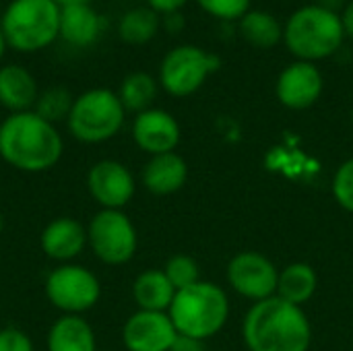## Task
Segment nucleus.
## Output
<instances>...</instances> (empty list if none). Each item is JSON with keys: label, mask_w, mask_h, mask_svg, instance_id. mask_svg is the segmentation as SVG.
Masks as SVG:
<instances>
[{"label": "nucleus", "mask_w": 353, "mask_h": 351, "mask_svg": "<svg viewBox=\"0 0 353 351\" xmlns=\"http://www.w3.org/2000/svg\"><path fill=\"white\" fill-rule=\"evenodd\" d=\"M39 87L31 70L21 64L0 66V106L10 114L29 112L35 108Z\"/></svg>", "instance_id": "a211bd4d"}, {"label": "nucleus", "mask_w": 353, "mask_h": 351, "mask_svg": "<svg viewBox=\"0 0 353 351\" xmlns=\"http://www.w3.org/2000/svg\"><path fill=\"white\" fill-rule=\"evenodd\" d=\"M188 0H147V6L153 8L157 14H172V12H180L182 6L186 4Z\"/></svg>", "instance_id": "c756f323"}, {"label": "nucleus", "mask_w": 353, "mask_h": 351, "mask_svg": "<svg viewBox=\"0 0 353 351\" xmlns=\"http://www.w3.org/2000/svg\"><path fill=\"white\" fill-rule=\"evenodd\" d=\"M60 8L62 6H70V4H91L93 0H54Z\"/></svg>", "instance_id": "72a5a7b5"}, {"label": "nucleus", "mask_w": 353, "mask_h": 351, "mask_svg": "<svg viewBox=\"0 0 353 351\" xmlns=\"http://www.w3.org/2000/svg\"><path fill=\"white\" fill-rule=\"evenodd\" d=\"M180 134L182 132L178 120L170 112L159 108H149L137 114L132 120V141L151 157L176 151Z\"/></svg>", "instance_id": "4468645a"}, {"label": "nucleus", "mask_w": 353, "mask_h": 351, "mask_svg": "<svg viewBox=\"0 0 353 351\" xmlns=\"http://www.w3.org/2000/svg\"><path fill=\"white\" fill-rule=\"evenodd\" d=\"M132 298L139 306V310H151V312H168L176 290L165 277L163 269H149L143 271L134 283H132Z\"/></svg>", "instance_id": "aec40b11"}, {"label": "nucleus", "mask_w": 353, "mask_h": 351, "mask_svg": "<svg viewBox=\"0 0 353 351\" xmlns=\"http://www.w3.org/2000/svg\"><path fill=\"white\" fill-rule=\"evenodd\" d=\"M219 66V56L199 46H176L159 64V85L172 97H188L196 93Z\"/></svg>", "instance_id": "1a4fd4ad"}, {"label": "nucleus", "mask_w": 353, "mask_h": 351, "mask_svg": "<svg viewBox=\"0 0 353 351\" xmlns=\"http://www.w3.org/2000/svg\"><path fill=\"white\" fill-rule=\"evenodd\" d=\"M143 186L157 197H168L178 192L186 180H188V166L184 157H180L176 151L172 153H161L153 155L141 174Z\"/></svg>", "instance_id": "f3484780"}, {"label": "nucleus", "mask_w": 353, "mask_h": 351, "mask_svg": "<svg viewBox=\"0 0 353 351\" xmlns=\"http://www.w3.org/2000/svg\"><path fill=\"white\" fill-rule=\"evenodd\" d=\"M126 120V110L116 91L108 87H93L74 97L66 118L72 139L85 145H99L114 139Z\"/></svg>", "instance_id": "423d86ee"}, {"label": "nucleus", "mask_w": 353, "mask_h": 351, "mask_svg": "<svg viewBox=\"0 0 353 351\" xmlns=\"http://www.w3.org/2000/svg\"><path fill=\"white\" fill-rule=\"evenodd\" d=\"M43 292L48 302L62 314L83 317L97 306L101 298V283L91 269L77 263H64L48 273Z\"/></svg>", "instance_id": "6e6552de"}, {"label": "nucleus", "mask_w": 353, "mask_h": 351, "mask_svg": "<svg viewBox=\"0 0 353 351\" xmlns=\"http://www.w3.org/2000/svg\"><path fill=\"white\" fill-rule=\"evenodd\" d=\"M87 190L101 209L122 211L134 197L132 172L118 159H99L87 172Z\"/></svg>", "instance_id": "9b49d317"}, {"label": "nucleus", "mask_w": 353, "mask_h": 351, "mask_svg": "<svg viewBox=\"0 0 353 351\" xmlns=\"http://www.w3.org/2000/svg\"><path fill=\"white\" fill-rule=\"evenodd\" d=\"M325 79L314 62L296 60L285 66L275 85V93L281 106L288 110H308L323 95Z\"/></svg>", "instance_id": "f8f14e48"}, {"label": "nucleus", "mask_w": 353, "mask_h": 351, "mask_svg": "<svg viewBox=\"0 0 353 351\" xmlns=\"http://www.w3.org/2000/svg\"><path fill=\"white\" fill-rule=\"evenodd\" d=\"M48 351H97V337L87 319L62 314L46 335Z\"/></svg>", "instance_id": "6ab92c4d"}, {"label": "nucleus", "mask_w": 353, "mask_h": 351, "mask_svg": "<svg viewBox=\"0 0 353 351\" xmlns=\"http://www.w3.org/2000/svg\"><path fill=\"white\" fill-rule=\"evenodd\" d=\"M163 25L170 33H178L184 27V17L180 12H172V14H163Z\"/></svg>", "instance_id": "2f4dec72"}, {"label": "nucleus", "mask_w": 353, "mask_h": 351, "mask_svg": "<svg viewBox=\"0 0 353 351\" xmlns=\"http://www.w3.org/2000/svg\"><path fill=\"white\" fill-rule=\"evenodd\" d=\"M2 230H4V217H2V213H0V234H2Z\"/></svg>", "instance_id": "c9c22d12"}, {"label": "nucleus", "mask_w": 353, "mask_h": 351, "mask_svg": "<svg viewBox=\"0 0 353 351\" xmlns=\"http://www.w3.org/2000/svg\"><path fill=\"white\" fill-rule=\"evenodd\" d=\"M105 29V19L91 4H70L60 10V37L72 48L93 46Z\"/></svg>", "instance_id": "dca6fc26"}, {"label": "nucleus", "mask_w": 353, "mask_h": 351, "mask_svg": "<svg viewBox=\"0 0 353 351\" xmlns=\"http://www.w3.org/2000/svg\"><path fill=\"white\" fill-rule=\"evenodd\" d=\"M6 37H4V31H2V25H0V60L4 58V52H6Z\"/></svg>", "instance_id": "f704fd0d"}, {"label": "nucleus", "mask_w": 353, "mask_h": 351, "mask_svg": "<svg viewBox=\"0 0 353 351\" xmlns=\"http://www.w3.org/2000/svg\"><path fill=\"white\" fill-rule=\"evenodd\" d=\"M39 248L54 263H72L87 248V225L74 217H56L41 230Z\"/></svg>", "instance_id": "2eb2a0df"}, {"label": "nucleus", "mask_w": 353, "mask_h": 351, "mask_svg": "<svg viewBox=\"0 0 353 351\" xmlns=\"http://www.w3.org/2000/svg\"><path fill=\"white\" fill-rule=\"evenodd\" d=\"M178 331L168 312L137 310L122 327V343L128 351H170Z\"/></svg>", "instance_id": "ddd939ff"}, {"label": "nucleus", "mask_w": 353, "mask_h": 351, "mask_svg": "<svg viewBox=\"0 0 353 351\" xmlns=\"http://www.w3.org/2000/svg\"><path fill=\"white\" fill-rule=\"evenodd\" d=\"M0 351H35L31 337L19 327L0 329Z\"/></svg>", "instance_id": "c85d7f7f"}, {"label": "nucleus", "mask_w": 353, "mask_h": 351, "mask_svg": "<svg viewBox=\"0 0 353 351\" xmlns=\"http://www.w3.org/2000/svg\"><path fill=\"white\" fill-rule=\"evenodd\" d=\"M341 23H343L345 35L353 37V0L345 4V8H343V12H341Z\"/></svg>", "instance_id": "473e14b6"}, {"label": "nucleus", "mask_w": 353, "mask_h": 351, "mask_svg": "<svg viewBox=\"0 0 353 351\" xmlns=\"http://www.w3.org/2000/svg\"><path fill=\"white\" fill-rule=\"evenodd\" d=\"M60 10L54 0H10L0 17L6 46L21 54L50 48L60 37Z\"/></svg>", "instance_id": "39448f33"}, {"label": "nucleus", "mask_w": 353, "mask_h": 351, "mask_svg": "<svg viewBox=\"0 0 353 351\" xmlns=\"http://www.w3.org/2000/svg\"><path fill=\"white\" fill-rule=\"evenodd\" d=\"M157 89H159V83L155 81L153 74H149L145 70H134L124 77V81L120 83V89L116 93L126 112L141 114V112L153 108Z\"/></svg>", "instance_id": "b1692460"}, {"label": "nucleus", "mask_w": 353, "mask_h": 351, "mask_svg": "<svg viewBox=\"0 0 353 351\" xmlns=\"http://www.w3.org/2000/svg\"><path fill=\"white\" fill-rule=\"evenodd\" d=\"M352 122H353V110H352Z\"/></svg>", "instance_id": "e433bc0d"}, {"label": "nucleus", "mask_w": 353, "mask_h": 351, "mask_svg": "<svg viewBox=\"0 0 353 351\" xmlns=\"http://www.w3.org/2000/svg\"><path fill=\"white\" fill-rule=\"evenodd\" d=\"M168 314L178 335L207 341L225 327L230 300L219 285L201 279L199 283L176 292Z\"/></svg>", "instance_id": "20e7f679"}, {"label": "nucleus", "mask_w": 353, "mask_h": 351, "mask_svg": "<svg viewBox=\"0 0 353 351\" xmlns=\"http://www.w3.org/2000/svg\"><path fill=\"white\" fill-rule=\"evenodd\" d=\"M345 39L341 14L323 4L296 8L283 25V43L304 62H319L333 56Z\"/></svg>", "instance_id": "7ed1b4c3"}, {"label": "nucleus", "mask_w": 353, "mask_h": 351, "mask_svg": "<svg viewBox=\"0 0 353 351\" xmlns=\"http://www.w3.org/2000/svg\"><path fill=\"white\" fill-rule=\"evenodd\" d=\"M205 341L201 339H192V337H184V335H178L172 350L170 351H205Z\"/></svg>", "instance_id": "7c9ffc66"}, {"label": "nucleus", "mask_w": 353, "mask_h": 351, "mask_svg": "<svg viewBox=\"0 0 353 351\" xmlns=\"http://www.w3.org/2000/svg\"><path fill=\"white\" fill-rule=\"evenodd\" d=\"M163 273L165 277L170 279V283L174 285L176 292L180 290H186L194 283L201 281V269H199V263L188 257V254H176L172 257L165 267H163Z\"/></svg>", "instance_id": "a878e982"}, {"label": "nucleus", "mask_w": 353, "mask_h": 351, "mask_svg": "<svg viewBox=\"0 0 353 351\" xmlns=\"http://www.w3.org/2000/svg\"><path fill=\"white\" fill-rule=\"evenodd\" d=\"M319 288L316 271L308 263H292L283 271H279L277 279V298L300 306L306 304Z\"/></svg>", "instance_id": "412c9836"}, {"label": "nucleus", "mask_w": 353, "mask_h": 351, "mask_svg": "<svg viewBox=\"0 0 353 351\" xmlns=\"http://www.w3.org/2000/svg\"><path fill=\"white\" fill-rule=\"evenodd\" d=\"M240 35L250 46L269 50L283 41V25L267 10L250 8L240 19Z\"/></svg>", "instance_id": "4be33fe9"}, {"label": "nucleus", "mask_w": 353, "mask_h": 351, "mask_svg": "<svg viewBox=\"0 0 353 351\" xmlns=\"http://www.w3.org/2000/svg\"><path fill=\"white\" fill-rule=\"evenodd\" d=\"M64 153V141L56 124H50L33 110L8 114L0 122V157L25 174L52 170Z\"/></svg>", "instance_id": "f257e3e1"}, {"label": "nucleus", "mask_w": 353, "mask_h": 351, "mask_svg": "<svg viewBox=\"0 0 353 351\" xmlns=\"http://www.w3.org/2000/svg\"><path fill=\"white\" fill-rule=\"evenodd\" d=\"M161 27V14L149 6H134L118 21V35L128 46L149 43Z\"/></svg>", "instance_id": "5701e85b"}, {"label": "nucleus", "mask_w": 353, "mask_h": 351, "mask_svg": "<svg viewBox=\"0 0 353 351\" xmlns=\"http://www.w3.org/2000/svg\"><path fill=\"white\" fill-rule=\"evenodd\" d=\"M333 194L335 201L345 209L353 213V157L343 161L339 170L335 172L333 178Z\"/></svg>", "instance_id": "cd10ccee"}, {"label": "nucleus", "mask_w": 353, "mask_h": 351, "mask_svg": "<svg viewBox=\"0 0 353 351\" xmlns=\"http://www.w3.org/2000/svg\"><path fill=\"white\" fill-rule=\"evenodd\" d=\"M87 246L99 263L120 267L137 254L139 234L124 211L101 209L87 225Z\"/></svg>", "instance_id": "0eeeda50"}, {"label": "nucleus", "mask_w": 353, "mask_h": 351, "mask_svg": "<svg viewBox=\"0 0 353 351\" xmlns=\"http://www.w3.org/2000/svg\"><path fill=\"white\" fill-rule=\"evenodd\" d=\"M279 271L261 252H240L228 265V281L240 296L261 302L277 294Z\"/></svg>", "instance_id": "9d476101"}, {"label": "nucleus", "mask_w": 353, "mask_h": 351, "mask_svg": "<svg viewBox=\"0 0 353 351\" xmlns=\"http://www.w3.org/2000/svg\"><path fill=\"white\" fill-rule=\"evenodd\" d=\"M72 101H74V97L70 95V91L66 87L54 85V87L39 91L33 112L37 116H41L43 120H48L50 124H58L68 118Z\"/></svg>", "instance_id": "393cba45"}, {"label": "nucleus", "mask_w": 353, "mask_h": 351, "mask_svg": "<svg viewBox=\"0 0 353 351\" xmlns=\"http://www.w3.org/2000/svg\"><path fill=\"white\" fill-rule=\"evenodd\" d=\"M242 335L248 351H308L312 341L304 310L277 296L254 302L244 317Z\"/></svg>", "instance_id": "f03ea898"}, {"label": "nucleus", "mask_w": 353, "mask_h": 351, "mask_svg": "<svg viewBox=\"0 0 353 351\" xmlns=\"http://www.w3.org/2000/svg\"><path fill=\"white\" fill-rule=\"evenodd\" d=\"M196 4L219 21H240L252 8V0H196Z\"/></svg>", "instance_id": "bb28decb"}]
</instances>
